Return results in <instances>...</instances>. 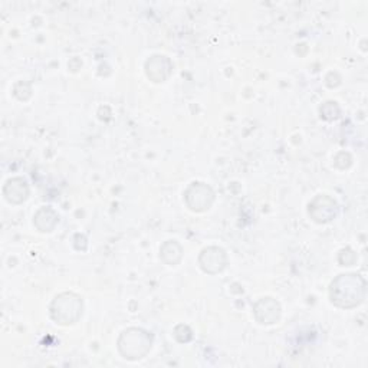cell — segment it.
<instances>
[{
  "label": "cell",
  "mask_w": 368,
  "mask_h": 368,
  "mask_svg": "<svg viewBox=\"0 0 368 368\" xmlns=\"http://www.w3.org/2000/svg\"><path fill=\"white\" fill-rule=\"evenodd\" d=\"M367 282L361 275L344 274L337 277L330 285L331 302L342 309H352L365 299Z\"/></svg>",
  "instance_id": "obj_1"
},
{
  "label": "cell",
  "mask_w": 368,
  "mask_h": 368,
  "mask_svg": "<svg viewBox=\"0 0 368 368\" xmlns=\"http://www.w3.org/2000/svg\"><path fill=\"white\" fill-rule=\"evenodd\" d=\"M50 318L60 325H72L79 321L84 312V302L74 292H64L50 303Z\"/></svg>",
  "instance_id": "obj_2"
},
{
  "label": "cell",
  "mask_w": 368,
  "mask_h": 368,
  "mask_svg": "<svg viewBox=\"0 0 368 368\" xmlns=\"http://www.w3.org/2000/svg\"><path fill=\"white\" fill-rule=\"evenodd\" d=\"M117 347L126 359L137 361L151 351L152 335L141 328H128L121 333Z\"/></svg>",
  "instance_id": "obj_3"
},
{
  "label": "cell",
  "mask_w": 368,
  "mask_h": 368,
  "mask_svg": "<svg viewBox=\"0 0 368 368\" xmlns=\"http://www.w3.org/2000/svg\"><path fill=\"white\" fill-rule=\"evenodd\" d=\"M184 200L193 212H206L215 201V191L204 183H191L184 193Z\"/></svg>",
  "instance_id": "obj_4"
},
{
  "label": "cell",
  "mask_w": 368,
  "mask_h": 368,
  "mask_svg": "<svg viewBox=\"0 0 368 368\" xmlns=\"http://www.w3.org/2000/svg\"><path fill=\"white\" fill-rule=\"evenodd\" d=\"M311 219L317 223H328L334 221L338 215V204L330 196L321 194L315 197L308 207Z\"/></svg>",
  "instance_id": "obj_5"
},
{
  "label": "cell",
  "mask_w": 368,
  "mask_h": 368,
  "mask_svg": "<svg viewBox=\"0 0 368 368\" xmlns=\"http://www.w3.org/2000/svg\"><path fill=\"white\" fill-rule=\"evenodd\" d=\"M199 265L203 269V272L216 275L222 272L228 265V255L222 247L210 246L201 250L199 256Z\"/></svg>",
  "instance_id": "obj_6"
},
{
  "label": "cell",
  "mask_w": 368,
  "mask_h": 368,
  "mask_svg": "<svg viewBox=\"0 0 368 368\" xmlns=\"http://www.w3.org/2000/svg\"><path fill=\"white\" fill-rule=\"evenodd\" d=\"M253 315L262 325L277 324L281 318V305L274 298H262L253 305Z\"/></svg>",
  "instance_id": "obj_7"
},
{
  "label": "cell",
  "mask_w": 368,
  "mask_h": 368,
  "mask_svg": "<svg viewBox=\"0 0 368 368\" xmlns=\"http://www.w3.org/2000/svg\"><path fill=\"white\" fill-rule=\"evenodd\" d=\"M173 72L172 61L165 55H154L145 62V75L152 82H165Z\"/></svg>",
  "instance_id": "obj_8"
},
{
  "label": "cell",
  "mask_w": 368,
  "mask_h": 368,
  "mask_svg": "<svg viewBox=\"0 0 368 368\" xmlns=\"http://www.w3.org/2000/svg\"><path fill=\"white\" fill-rule=\"evenodd\" d=\"M5 199L12 204H21L29 197L28 182L22 177L9 179L4 187Z\"/></svg>",
  "instance_id": "obj_9"
},
{
  "label": "cell",
  "mask_w": 368,
  "mask_h": 368,
  "mask_svg": "<svg viewBox=\"0 0 368 368\" xmlns=\"http://www.w3.org/2000/svg\"><path fill=\"white\" fill-rule=\"evenodd\" d=\"M58 222H60L58 213L54 208L48 207V206L40 207L33 218L35 226L38 228L39 232H43V233H49L54 230L57 228Z\"/></svg>",
  "instance_id": "obj_10"
},
{
  "label": "cell",
  "mask_w": 368,
  "mask_h": 368,
  "mask_svg": "<svg viewBox=\"0 0 368 368\" xmlns=\"http://www.w3.org/2000/svg\"><path fill=\"white\" fill-rule=\"evenodd\" d=\"M183 257V247L176 240H167L160 247V259L169 267H176Z\"/></svg>",
  "instance_id": "obj_11"
},
{
  "label": "cell",
  "mask_w": 368,
  "mask_h": 368,
  "mask_svg": "<svg viewBox=\"0 0 368 368\" xmlns=\"http://www.w3.org/2000/svg\"><path fill=\"white\" fill-rule=\"evenodd\" d=\"M321 117L328 121L337 120L340 117V107L337 105V102H334V101L325 102L321 107Z\"/></svg>",
  "instance_id": "obj_12"
}]
</instances>
